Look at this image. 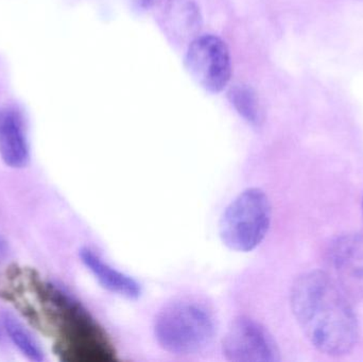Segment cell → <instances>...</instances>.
Segmentation results:
<instances>
[{
  "label": "cell",
  "mask_w": 363,
  "mask_h": 362,
  "mask_svg": "<svg viewBox=\"0 0 363 362\" xmlns=\"http://www.w3.org/2000/svg\"><path fill=\"white\" fill-rule=\"evenodd\" d=\"M290 302L305 337L322 354L342 357L357 346L360 325L354 303L324 270L298 276Z\"/></svg>",
  "instance_id": "1"
},
{
  "label": "cell",
  "mask_w": 363,
  "mask_h": 362,
  "mask_svg": "<svg viewBox=\"0 0 363 362\" xmlns=\"http://www.w3.org/2000/svg\"><path fill=\"white\" fill-rule=\"evenodd\" d=\"M46 301L57 329L60 352L66 361H118L116 349L104 327L72 295L53 285H48Z\"/></svg>",
  "instance_id": "2"
},
{
  "label": "cell",
  "mask_w": 363,
  "mask_h": 362,
  "mask_svg": "<svg viewBox=\"0 0 363 362\" xmlns=\"http://www.w3.org/2000/svg\"><path fill=\"white\" fill-rule=\"evenodd\" d=\"M215 334L213 310L194 298L174 300L155 318V338L164 350L172 354L200 352L213 341Z\"/></svg>",
  "instance_id": "3"
},
{
  "label": "cell",
  "mask_w": 363,
  "mask_h": 362,
  "mask_svg": "<svg viewBox=\"0 0 363 362\" xmlns=\"http://www.w3.org/2000/svg\"><path fill=\"white\" fill-rule=\"evenodd\" d=\"M271 204L259 188H247L225 208L219 223L222 242L230 250L250 252L257 248L271 225Z\"/></svg>",
  "instance_id": "4"
},
{
  "label": "cell",
  "mask_w": 363,
  "mask_h": 362,
  "mask_svg": "<svg viewBox=\"0 0 363 362\" xmlns=\"http://www.w3.org/2000/svg\"><path fill=\"white\" fill-rule=\"evenodd\" d=\"M186 67L211 93H220L230 80L232 64L225 43L215 35L196 36L188 47Z\"/></svg>",
  "instance_id": "5"
},
{
  "label": "cell",
  "mask_w": 363,
  "mask_h": 362,
  "mask_svg": "<svg viewBox=\"0 0 363 362\" xmlns=\"http://www.w3.org/2000/svg\"><path fill=\"white\" fill-rule=\"evenodd\" d=\"M324 271L353 303L363 301V235L347 233L335 238L326 251Z\"/></svg>",
  "instance_id": "6"
},
{
  "label": "cell",
  "mask_w": 363,
  "mask_h": 362,
  "mask_svg": "<svg viewBox=\"0 0 363 362\" xmlns=\"http://www.w3.org/2000/svg\"><path fill=\"white\" fill-rule=\"evenodd\" d=\"M223 354L233 362H277V342L260 323L247 317L233 321L223 339Z\"/></svg>",
  "instance_id": "7"
},
{
  "label": "cell",
  "mask_w": 363,
  "mask_h": 362,
  "mask_svg": "<svg viewBox=\"0 0 363 362\" xmlns=\"http://www.w3.org/2000/svg\"><path fill=\"white\" fill-rule=\"evenodd\" d=\"M0 157L11 168H23L30 157L27 125L16 106L0 110Z\"/></svg>",
  "instance_id": "8"
},
{
  "label": "cell",
  "mask_w": 363,
  "mask_h": 362,
  "mask_svg": "<svg viewBox=\"0 0 363 362\" xmlns=\"http://www.w3.org/2000/svg\"><path fill=\"white\" fill-rule=\"evenodd\" d=\"M80 259L106 290L129 300H138L142 295V286L138 281L113 268L96 251L85 247L80 250Z\"/></svg>",
  "instance_id": "9"
},
{
  "label": "cell",
  "mask_w": 363,
  "mask_h": 362,
  "mask_svg": "<svg viewBox=\"0 0 363 362\" xmlns=\"http://www.w3.org/2000/svg\"><path fill=\"white\" fill-rule=\"evenodd\" d=\"M0 327L10 338L15 348L30 361L42 362L45 361V353L42 346L32 335L31 332L25 327L18 318L4 312L0 315Z\"/></svg>",
  "instance_id": "10"
},
{
  "label": "cell",
  "mask_w": 363,
  "mask_h": 362,
  "mask_svg": "<svg viewBox=\"0 0 363 362\" xmlns=\"http://www.w3.org/2000/svg\"><path fill=\"white\" fill-rule=\"evenodd\" d=\"M168 19L172 29L185 38L194 35L200 30V10L194 0H172Z\"/></svg>",
  "instance_id": "11"
},
{
  "label": "cell",
  "mask_w": 363,
  "mask_h": 362,
  "mask_svg": "<svg viewBox=\"0 0 363 362\" xmlns=\"http://www.w3.org/2000/svg\"><path fill=\"white\" fill-rule=\"evenodd\" d=\"M230 100L242 118L252 125H259L262 121L259 102L252 87L245 84L235 85L230 91Z\"/></svg>",
  "instance_id": "12"
},
{
  "label": "cell",
  "mask_w": 363,
  "mask_h": 362,
  "mask_svg": "<svg viewBox=\"0 0 363 362\" xmlns=\"http://www.w3.org/2000/svg\"><path fill=\"white\" fill-rule=\"evenodd\" d=\"M135 2L140 6V8L148 9L152 6L155 0H135Z\"/></svg>",
  "instance_id": "13"
},
{
  "label": "cell",
  "mask_w": 363,
  "mask_h": 362,
  "mask_svg": "<svg viewBox=\"0 0 363 362\" xmlns=\"http://www.w3.org/2000/svg\"><path fill=\"white\" fill-rule=\"evenodd\" d=\"M2 333H1V327H0V340H1Z\"/></svg>",
  "instance_id": "14"
},
{
  "label": "cell",
  "mask_w": 363,
  "mask_h": 362,
  "mask_svg": "<svg viewBox=\"0 0 363 362\" xmlns=\"http://www.w3.org/2000/svg\"><path fill=\"white\" fill-rule=\"evenodd\" d=\"M362 215H363V199H362Z\"/></svg>",
  "instance_id": "15"
}]
</instances>
